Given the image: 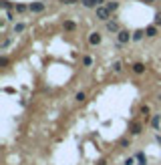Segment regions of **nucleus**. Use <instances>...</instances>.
I'll list each match as a JSON object with an SVG mask.
<instances>
[{"label":"nucleus","instance_id":"20e7f679","mask_svg":"<svg viewBox=\"0 0 161 165\" xmlns=\"http://www.w3.org/2000/svg\"><path fill=\"white\" fill-rule=\"evenodd\" d=\"M101 41H103L101 32H91V34H89V44H91V46H97V44H101Z\"/></svg>","mask_w":161,"mask_h":165},{"label":"nucleus","instance_id":"6ab92c4d","mask_svg":"<svg viewBox=\"0 0 161 165\" xmlns=\"http://www.w3.org/2000/svg\"><path fill=\"white\" fill-rule=\"evenodd\" d=\"M119 145L121 147H129V145H131V139H129V137H123V139L119 141Z\"/></svg>","mask_w":161,"mask_h":165},{"label":"nucleus","instance_id":"a878e982","mask_svg":"<svg viewBox=\"0 0 161 165\" xmlns=\"http://www.w3.org/2000/svg\"><path fill=\"white\" fill-rule=\"evenodd\" d=\"M97 4H99V6H103V4H107V0H97Z\"/></svg>","mask_w":161,"mask_h":165},{"label":"nucleus","instance_id":"c85d7f7f","mask_svg":"<svg viewBox=\"0 0 161 165\" xmlns=\"http://www.w3.org/2000/svg\"><path fill=\"white\" fill-rule=\"evenodd\" d=\"M97 165H107V161H105V159H101V161H99Z\"/></svg>","mask_w":161,"mask_h":165},{"label":"nucleus","instance_id":"6e6552de","mask_svg":"<svg viewBox=\"0 0 161 165\" xmlns=\"http://www.w3.org/2000/svg\"><path fill=\"white\" fill-rule=\"evenodd\" d=\"M145 36H149V38L157 36V24H151V26H147V28H145Z\"/></svg>","mask_w":161,"mask_h":165},{"label":"nucleus","instance_id":"dca6fc26","mask_svg":"<svg viewBox=\"0 0 161 165\" xmlns=\"http://www.w3.org/2000/svg\"><path fill=\"white\" fill-rule=\"evenodd\" d=\"M121 71H123V63L121 60H115L113 63V73H121Z\"/></svg>","mask_w":161,"mask_h":165},{"label":"nucleus","instance_id":"cd10ccee","mask_svg":"<svg viewBox=\"0 0 161 165\" xmlns=\"http://www.w3.org/2000/svg\"><path fill=\"white\" fill-rule=\"evenodd\" d=\"M141 2H145V4H153L155 0H141Z\"/></svg>","mask_w":161,"mask_h":165},{"label":"nucleus","instance_id":"f257e3e1","mask_svg":"<svg viewBox=\"0 0 161 165\" xmlns=\"http://www.w3.org/2000/svg\"><path fill=\"white\" fill-rule=\"evenodd\" d=\"M95 14H97V20L107 22V20H111V14H113V12H111V10L103 4V6H97V8H95Z\"/></svg>","mask_w":161,"mask_h":165},{"label":"nucleus","instance_id":"f3484780","mask_svg":"<svg viewBox=\"0 0 161 165\" xmlns=\"http://www.w3.org/2000/svg\"><path fill=\"white\" fill-rule=\"evenodd\" d=\"M139 113H141V115H145V121H147V115H149V105H141V107H139Z\"/></svg>","mask_w":161,"mask_h":165},{"label":"nucleus","instance_id":"5701e85b","mask_svg":"<svg viewBox=\"0 0 161 165\" xmlns=\"http://www.w3.org/2000/svg\"><path fill=\"white\" fill-rule=\"evenodd\" d=\"M61 4H75V2H80V0H58Z\"/></svg>","mask_w":161,"mask_h":165},{"label":"nucleus","instance_id":"423d86ee","mask_svg":"<svg viewBox=\"0 0 161 165\" xmlns=\"http://www.w3.org/2000/svg\"><path fill=\"white\" fill-rule=\"evenodd\" d=\"M141 131H143V125L141 123H131V127H129V133L135 137V135H141Z\"/></svg>","mask_w":161,"mask_h":165},{"label":"nucleus","instance_id":"0eeeda50","mask_svg":"<svg viewBox=\"0 0 161 165\" xmlns=\"http://www.w3.org/2000/svg\"><path fill=\"white\" fill-rule=\"evenodd\" d=\"M131 71H133L135 75H143V73H145V65H143V63H133V65H131Z\"/></svg>","mask_w":161,"mask_h":165},{"label":"nucleus","instance_id":"ddd939ff","mask_svg":"<svg viewBox=\"0 0 161 165\" xmlns=\"http://www.w3.org/2000/svg\"><path fill=\"white\" fill-rule=\"evenodd\" d=\"M26 10H28V6H26V4H14V12L22 14V12H26Z\"/></svg>","mask_w":161,"mask_h":165},{"label":"nucleus","instance_id":"1a4fd4ad","mask_svg":"<svg viewBox=\"0 0 161 165\" xmlns=\"http://www.w3.org/2000/svg\"><path fill=\"white\" fill-rule=\"evenodd\" d=\"M143 36H145V28H137V30H133V41L135 42H139Z\"/></svg>","mask_w":161,"mask_h":165},{"label":"nucleus","instance_id":"412c9836","mask_svg":"<svg viewBox=\"0 0 161 165\" xmlns=\"http://www.w3.org/2000/svg\"><path fill=\"white\" fill-rule=\"evenodd\" d=\"M83 65L85 67H93V58L91 56H83Z\"/></svg>","mask_w":161,"mask_h":165},{"label":"nucleus","instance_id":"c756f323","mask_svg":"<svg viewBox=\"0 0 161 165\" xmlns=\"http://www.w3.org/2000/svg\"><path fill=\"white\" fill-rule=\"evenodd\" d=\"M157 101H161V93H159V95H157Z\"/></svg>","mask_w":161,"mask_h":165},{"label":"nucleus","instance_id":"4468645a","mask_svg":"<svg viewBox=\"0 0 161 165\" xmlns=\"http://www.w3.org/2000/svg\"><path fill=\"white\" fill-rule=\"evenodd\" d=\"M24 28H26V24H24V22H18V24H14V34H20V32H24Z\"/></svg>","mask_w":161,"mask_h":165},{"label":"nucleus","instance_id":"39448f33","mask_svg":"<svg viewBox=\"0 0 161 165\" xmlns=\"http://www.w3.org/2000/svg\"><path fill=\"white\" fill-rule=\"evenodd\" d=\"M105 26H107V30H109V32H115V34L121 30V26H119V22H117V20H107V22H105Z\"/></svg>","mask_w":161,"mask_h":165},{"label":"nucleus","instance_id":"bb28decb","mask_svg":"<svg viewBox=\"0 0 161 165\" xmlns=\"http://www.w3.org/2000/svg\"><path fill=\"white\" fill-rule=\"evenodd\" d=\"M155 141H157V143L161 145V135H155Z\"/></svg>","mask_w":161,"mask_h":165},{"label":"nucleus","instance_id":"2eb2a0df","mask_svg":"<svg viewBox=\"0 0 161 165\" xmlns=\"http://www.w3.org/2000/svg\"><path fill=\"white\" fill-rule=\"evenodd\" d=\"M135 157H137V161H139L137 165H147V157H145V153H137Z\"/></svg>","mask_w":161,"mask_h":165},{"label":"nucleus","instance_id":"7c9ffc66","mask_svg":"<svg viewBox=\"0 0 161 165\" xmlns=\"http://www.w3.org/2000/svg\"><path fill=\"white\" fill-rule=\"evenodd\" d=\"M159 12H161V10H159Z\"/></svg>","mask_w":161,"mask_h":165},{"label":"nucleus","instance_id":"f8f14e48","mask_svg":"<svg viewBox=\"0 0 161 165\" xmlns=\"http://www.w3.org/2000/svg\"><path fill=\"white\" fill-rule=\"evenodd\" d=\"M80 4H83L85 8H97V6H99L97 0H80Z\"/></svg>","mask_w":161,"mask_h":165},{"label":"nucleus","instance_id":"393cba45","mask_svg":"<svg viewBox=\"0 0 161 165\" xmlns=\"http://www.w3.org/2000/svg\"><path fill=\"white\" fill-rule=\"evenodd\" d=\"M2 8L8 10V8H10V2H8V0H2Z\"/></svg>","mask_w":161,"mask_h":165},{"label":"nucleus","instance_id":"4be33fe9","mask_svg":"<svg viewBox=\"0 0 161 165\" xmlns=\"http://www.w3.org/2000/svg\"><path fill=\"white\" fill-rule=\"evenodd\" d=\"M135 159H137V157H127V159H125V165H135Z\"/></svg>","mask_w":161,"mask_h":165},{"label":"nucleus","instance_id":"aec40b11","mask_svg":"<svg viewBox=\"0 0 161 165\" xmlns=\"http://www.w3.org/2000/svg\"><path fill=\"white\" fill-rule=\"evenodd\" d=\"M75 99H77V101H79V103H83V101H85V99H87V95H85V93H83V91H79V93H77V95H75Z\"/></svg>","mask_w":161,"mask_h":165},{"label":"nucleus","instance_id":"7ed1b4c3","mask_svg":"<svg viewBox=\"0 0 161 165\" xmlns=\"http://www.w3.org/2000/svg\"><path fill=\"white\" fill-rule=\"evenodd\" d=\"M44 10V2H30L28 4V12L36 14V12H42Z\"/></svg>","mask_w":161,"mask_h":165},{"label":"nucleus","instance_id":"b1692460","mask_svg":"<svg viewBox=\"0 0 161 165\" xmlns=\"http://www.w3.org/2000/svg\"><path fill=\"white\" fill-rule=\"evenodd\" d=\"M10 42H12L10 38H6V41L2 42V50H4V48H8V46H10Z\"/></svg>","mask_w":161,"mask_h":165},{"label":"nucleus","instance_id":"a211bd4d","mask_svg":"<svg viewBox=\"0 0 161 165\" xmlns=\"http://www.w3.org/2000/svg\"><path fill=\"white\" fill-rule=\"evenodd\" d=\"M151 127L153 129H159V115H153L151 117Z\"/></svg>","mask_w":161,"mask_h":165},{"label":"nucleus","instance_id":"9b49d317","mask_svg":"<svg viewBox=\"0 0 161 165\" xmlns=\"http://www.w3.org/2000/svg\"><path fill=\"white\" fill-rule=\"evenodd\" d=\"M63 28H65V30H69V32H73V30L77 28V24H75L73 20H65V22H63Z\"/></svg>","mask_w":161,"mask_h":165},{"label":"nucleus","instance_id":"f03ea898","mask_svg":"<svg viewBox=\"0 0 161 165\" xmlns=\"http://www.w3.org/2000/svg\"><path fill=\"white\" fill-rule=\"evenodd\" d=\"M133 41V32L131 30H125V28H121L119 32H117V42H121V44H127V42Z\"/></svg>","mask_w":161,"mask_h":165},{"label":"nucleus","instance_id":"9d476101","mask_svg":"<svg viewBox=\"0 0 161 165\" xmlns=\"http://www.w3.org/2000/svg\"><path fill=\"white\" fill-rule=\"evenodd\" d=\"M105 6H107V8H109L111 12H117V10H119V2H117V0H109V2H107Z\"/></svg>","mask_w":161,"mask_h":165}]
</instances>
